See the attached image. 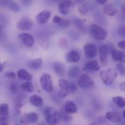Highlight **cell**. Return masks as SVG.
<instances>
[{
	"label": "cell",
	"mask_w": 125,
	"mask_h": 125,
	"mask_svg": "<svg viewBox=\"0 0 125 125\" xmlns=\"http://www.w3.org/2000/svg\"><path fill=\"white\" fill-rule=\"evenodd\" d=\"M118 73L114 68H107L100 72L99 76L101 81L107 86L112 85L117 77Z\"/></svg>",
	"instance_id": "cell-1"
},
{
	"label": "cell",
	"mask_w": 125,
	"mask_h": 125,
	"mask_svg": "<svg viewBox=\"0 0 125 125\" xmlns=\"http://www.w3.org/2000/svg\"><path fill=\"white\" fill-rule=\"evenodd\" d=\"M44 114L45 121L49 125H56L60 120L59 112L53 107H47L44 109Z\"/></svg>",
	"instance_id": "cell-2"
},
{
	"label": "cell",
	"mask_w": 125,
	"mask_h": 125,
	"mask_svg": "<svg viewBox=\"0 0 125 125\" xmlns=\"http://www.w3.org/2000/svg\"><path fill=\"white\" fill-rule=\"evenodd\" d=\"M90 33L94 39L97 41H103L108 35L107 30L103 26L97 24H92L90 28Z\"/></svg>",
	"instance_id": "cell-3"
},
{
	"label": "cell",
	"mask_w": 125,
	"mask_h": 125,
	"mask_svg": "<svg viewBox=\"0 0 125 125\" xmlns=\"http://www.w3.org/2000/svg\"><path fill=\"white\" fill-rule=\"evenodd\" d=\"M42 88L47 93H52L54 90V85L52 76L48 73H44L41 75L39 79Z\"/></svg>",
	"instance_id": "cell-4"
},
{
	"label": "cell",
	"mask_w": 125,
	"mask_h": 125,
	"mask_svg": "<svg viewBox=\"0 0 125 125\" xmlns=\"http://www.w3.org/2000/svg\"><path fill=\"white\" fill-rule=\"evenodd\" d=\"M78 86L82 89H90L94 86L93 79L88 74H82L78 79Z\"/></svg>",
	"instance_id": "cell-5"
},
{
	"label": "cell",
	"mask_w": 125,
	"mask_h": 125,
	"mask_svg": "<svg viewBox=\"0 0 125 125\" xmlns=\"http://www.w3.org/2000/svg\"><path fill=\"white\" fill-rule=\"evenodd\" d=\"M33 26V23L30 18L23 17L17 23L16 27L20 31H29Z\"/></svg>",
	"instance_id": "cell-6"
},
{
	"label": "cell",
	"mask_w": 125,
	"mask_h": 125,
	"mask_svg": "<svg viewBox=\"0 0 125 125\" xmlns=\"http://www.w3.org/2000/svg\"><path fill=\"white\" fill-rule=\"evenodd\" d=\"M84 53L87 58H94L97 55V48L93 43H87L84 45Z\"/></svg>",
	"instance_id": "cell-7"
},
{
	"label": "cell",
	"mask_w": 125,
	"mask_h": 125,
	"mask_svg": "<svg viewBox=\"0 0 125 125\" xmlns=\"http://www.w3.org/2000/svg\"><path fill=\"white\" fill-rule=\"evenodd\" d=\"M18 38L23 42V44L27 47L31 48L34 44V38L31 33H21L18 35Z\"/></svg>",
	"instance_id": "cell-8"
},
{
	"label": "cell",
	"mask_w": 125,
	"mask_h": 125,
	"mask_svg": "<svg viewBox=\"0 0 125 125\" xmlns=\"http://www.w3.org/2000/svg\"><path fill=\"white\" fill-rule=\"evenodd\" d=\"M109 52V47L108 44H102L99 48L100 61L103 65H106L108 62V55Z\"/></svg>",
	"instance_id": "cell-9"
},
{
	"label": "cell",
	"mask_w": 125,
	"mask_h": 125,
	"mask_svg": "<svg viewBox=\"0 0 125 125\" xmlns=\"http://www.w3.org/2000/svg\"><path fill=\"white\" fill-rule=\"evenodd\" d=\"M52 12L50 10H42L39 13H38L36 16V20L38 23L41 25L45 24L51 18Z\"/></svg>",
	"instance_id": "cell-10"
},
{
	"label": "cell",
	"mask_w": 125,
	"mask_h": 125,
	"mask_svg": "<svg viewBox=\"0 0 125 125\" xmlns=\"http://www.w3.org/2000/svg\"><path fill=\"white\" fill-rule=\"evenodd\" d=\"M38 120H39V116L36 113H34V112L26 114L21 119V122L23 125L34 124V123H36Z\"/></svg>",
	"instance_id": "cell-11"
},
{
	"label": "cell",
	"mask_w": 125,
	"mask_h": 125,
	"mask_svg": "<svg viewBox=\"0 0 125 125\" xmlns=\"http://www.w3.org/2000/svg\"><path fill=\"white\" fill-rule=\"evenodd\" d=\"M58 85H59V92H58V95L60 97H65L68 93V82L66 79H61L58 82Z\"/></svg>",
	"instance_id": "cell-12"
},
{
	"label": "cell",
	"mask_w": 125,
	"mask_h": 125,
	"mask_svg": "<svg viewBox=\"0 0 125 125\" xmlns=\"http://www.w3.org/2000/svg\"><path fill=\"white\" fill-rule=\"evenodd\" d=\"M72 5L71 0H62L58 4V10L61 15H65L69 12L70 8Z\"/></svg>",
	"instance_id": "cell-13"
},
{
	"label": "cell",
	"mask_w": 125,
	"mask_h": 125,
	"mask_svg": "<svg viewBox=\"0 0 125 125\" xmlns=\"http://www.w3.org/2000/svg\"><path fill=\"white\" fill-rule=\"evenodd\" d=\"M105 119L113 123H119L120 122H122V116L121 115L115 111H108L105 114Z\"/></svg>",
	"instance_id": "cell-14"
},
{
	"label": "cell",
	"mask_w": 125,
	"mask_h": 125,
	"mask_svg": "<svg viewBox=\"0 0 125 125\" xmlns=\"http://www.w3.org/2000/svg\"><path fill=\"white\" fill-rule=\"evenodd\" d=\"M103 13L105 15H108L109 17H113L115 15H116L118 12L117 8L112 3H106L103 6Z\"/></svg>",
	"instance_id": "cell-15"
},
{
	"label": "cell",
	"mask_w": 125,
	"mask_h": 125,
	"mask_svg": "<svg viewBox=\"0 0 125 125\" xmlns=\"http://www.w3.org/2000/svg\"><path fill=\"white\" fill-rule=\"evenodd\" d=\"M111 52V58L114 61L125 63V52L114 49Z\"/></svg>",
	"instance_id": "cell-16"
},
{
	"label": "cell",
	"mask_w": 125,
	"mask_h": 125,
	"mask_svg": "<svg viewBox=\"0 0 125 125\" xmlns=\"http://www.w3.org/2000/svg\"><path fill=\"white\" fill-rule=\"evenodd\" d=\"M65 59L68 62H72V63H77L79 62L81 57H80L79 53L77 51L71 50L66 54Z\"/></svg>",
	"instance_id": "cell-17"
},
{
	"label": "cell",
	"mask_w": 125,
	"mask_h": 125,
	"mask_svg": "<svg viewBox=\"0 0 125 125\" xmlns=\"http://www.w3.org/2000/svg\"><path fill=\"white\" fill-rule=\"evenodd\" d=\"M64 111L68 114H74L78 111V108L74 102L72 100H67L65 103Z\"/></svg>",
	"instance_id": "cell-18"
},
{
	"label": "cell",
	"mask_w": 125,
	"mask_h": 125,
	"mask_svg": "<svg viewBox=\"0 0 125 125\" xmlns=\"http://www.w3.org/2000/svg\"><path fill=\"white\" fill-rule=\"evenodd\" d=\"M100 68V66L97 60H93V61L88 62L84 67V70L87 72H95V71H99Z\"/></svg>",
	"instance_id": "cell-19"
},
{
	"label": "cell",
	"mask_w": 125,
	"mask_h": 125,
	"mask_svg": "<svg viewBox=\"0 0 125 125\" xmlns=\"http://www.w3.org/2000/svg\"><path fill=\"white\" fill-rule=\"evenodd\" d=\"M17 76L20 80H23V81H26H26L31 82V80L33 79L32 74L26 69H20L17 72Z\"/></svg>",
	"instance_id": "cell-20"
},
{
	"label": "cell",
	"mask_w": 125,
	"mask_h": 125,
	"mask_svg": "<svg viewBox=\"0 0 125 125\" xmlns=\"http://www.w3.org/2000/svg\"><path fill=\"white\" fill-rule=\"evenodd\" d=\"M29 103L34 107L39 108V107H42L43 105L44 100L41 96H39L38 94H33V95H31L30 97Z\"/></svg>",
	"instance_id": "cell-21"
},
{
	"label": "cell",
	"mask_w": 125,
	"mask_h": 125,
	"mask_svg": "<svg viewBox=\"0 0 125 125\" xmlns=\"http://www.w3.org/2000/svg\"><path fill=\"white\" fill-rule=\"evenodd\" d=\"M43 64V60L42 58H36L34 60H31L27 62V66L29 68H30L31 70H38L39 69Z\"/></svg>",
	"instance_id": "cell-22"
},
{
	"label": "cell",
	"mask_w": 125,
	"mask_h": 125,
	"mask_svg": "<svg viewBox=\"0 0 125 125\" xmlns=\"http://www.w3.org/2000/svg\"><path fill=\"white\" fill-rule=\"evenodd\" d=\"M52 68L56 74L58 76H64L65 75V68L64 65L61 62H54L52 63Z\"/></svg>",
	"instance_id": "cell-23"
},
{
	"label": "cell",
	"mask_w": 125,
	"mask_h": 125,
	"mask_svg": "<svg viewBox=\"0 0 125 125\" xmlns=\"http://www.w3.org/2000/svg\"><path fill=\"white\" fill-rule=\"evenodd\" d=\"M80 73H81V70H80V68L78 66H73L70 68L68 71V76L71 79L76 78L77 76L80 75Z\"/></svg>",
	"instance_id": "cell-24"
},
{
	"label": "cell",
	"mask_w": 125,
	"mask_h": 125,
	"mask_svg": "<svg viewBox=\"0 0 125 125\" xmlns=\"http://www.w3.org/2000/svg\"><path fill=\"white\" fill-rule=\"evenodd\" d=\"M73 23L75 26L80 31V32L85 33L86 28H85V24H84V21L80 18H75L73 20Z\"/></svg>",
	"instance_id": "cell-25"
},
{
	"label": "cell",
	"mask_w": 125,
	"mask_h": 125,
	"mask_svg": "<svg viewBox=\"0 0 125 125\" xmlns=\"http://www.w3.org/2000/svg\"><path fill=\"white\" fill-rule=\"evenodd\" d=\"M21 88L22 90H23L25 92H27V93H33V90H34L33 85L32 82H30V81H26V82H23L21 85Z\"/></svg>",
	"instance_id": "cell-26"
},
{
	"label": "cell",
	"mask_w": 125,
	"mask_h": 125,
	"mask_svg": "<svg viewBox=\"0 0 125 125\" xmlns=\"http://www.w3.org/2000/svg\"><path fill=\"white\" fill-rule=\"evenodd\" d=\"M113 103L119 108H125V99L122 96H115L112 98Z\"/></svg>",
	"instance_id": "cell-27"
},
{
	"label": "cell",
	"mask_w": 125,
	"mask_h": 125,
	"mask_svg": "<svg viewBox=\"0 0 125 125\" xmlns=\"http://www.w3.org/2000/svg\"><path fill=\"white\" fill-rule=\"evenodd\" d=\"M78 10H79V12L82 15H86L89 10H90V7L88 6L87 4H85V3H83V4H79V8H78Z\"/></svg>",
	"instance_id": "cell-28"
},
{
	"label": "cell",
	"mask_w": 125,
	"mask_h": 125,
	"mask_svg": "<svg viewBox=\"0 0 125 125\" xmlns=\"http://www.w3.org/2000/svg\"><path fill=\"white\" fill-rule=\"evenodd\" d=\"M9 9L13 12H19L21 11V6L15 1H10L8 4Z\"/></svg>",
	"instance_id": "cell-29"
},
{
	"label": "cell",
	"mask_w": 125,
	"mask_h": 125,
	"mask_svg": "<svg viewBox=\"0 0 125 125\" xmlns=\"http://www.w3.org/2000/svg\"><path fill=\"white\" fill-rule=\"evenodd\" d=\"M9 115V106L7 103L0 104V116Z\"/></svg>",
	"instance_id": "cell-30"
},
{
	"label": "cell",
	"mask_w": 125,
	"mask_h": 125,
	"mask_svg": "<svg viewBox=\"0 0 125 125\" xmlns=\"http://www.w3.org/2000/svg\"><path fill=\"white\" fill-rule=\"evenodd\" d=\"M59 116H60V120L61 119V120L64 121V122H69L72 119L71 115L67 114L65 111L63 112H62V111L59 112Z\"/></svg>",
	"instance_id": "cell-31"
},
{
	"label": "cell",
	"mask_w": 125,
	"mask_h": 125,
	"mask_svg": "<svg viewBox=\"0 0 125 125\" xmlns=\"http://www.w3.org/2000/svg\"><path fill=\"white\" fill-rule=\"evenodd\" d=\"M116 70L118 71V73L121 75V76H125V63H122V62H119V63H117L116 64Z\"/></svg>",
	"instance_id": "cell-32"
},
{
	"label": "cell",
	"mask_w": 125,
	"mask_h": 125,
	"mask_svg": "<svg viewBox=\"0 0 125 125\" xmlns=\"http://www.w3.org/2000/svg\"><path fill=\"white\" fill-rule=\"evenodd\" d=\"M58 26L59 27H61V29H67L71 26V22L68 20L62 19V21L58 24Z\"/></svg>",
	"instance_id": "cell-33"
},
{
	"label": "cell",
	"mask_w": 125,
	"mask_h": 125,
	"mask_svg": "<svg viewBox=\"0 0 125 125\" xmlns=\"http://www.w3.org/2000/svg\"><path fill=\"white\" fill-rule=\"evenodd\" d=\"M0 125H10V116H9V115L0 116Z\"/></svg>",
	"instance_id": "cell-34"
},
{
	"label": "cell",
	"mask_w": 125,
	"mask_h": 125,
	"mask_svg": "<svg viewBox=\"0 0 125 125\" xmlns=\"http://www.w3.org/2000/svg\"><path fill=\"white\" fill-rule=\"evenodd\" d=\"M77 90V87L74 83L68 84V92L71 94H74Z\"/></svg>",
	"instance_id": "cell-35"
},
{
	"label": "cell",
	"mask_w": 125,
	"mask_h": 125,
	"mask_svg": "<svg viewBox=\"0 0 125 125\" xmlns=\"http://www.w3.org/2000/svg\"><path fill=\"white\" fill-rule=\"evenodd\" d=\"M10 91L11 92V93L16 94L18 91V87L17 85V84L15 83H11L10 85Z\"/></svg>",
	"instance_id": "cell-36"
},
{
	"label": "cell",
	"mask_w": 125,
	"mask_h": 125,
	"mask_svg": "<svg viewBox=\"0 0 125 125\" xmlns=\"http://www.w3.org/2000/svg\"><path fill=\"white\" fill-rule=\"evenodd\" d=\"M117 31H118V33L119 36H121L123 38H125V25L119 26Z\"/></svg>",
	"instance_id": "cell-37"
},
{
	"label": "cell",
	"mask_w": 125,
	"mask_h": 125,
	"mask_svg": "<svg viewBox=\"0 0 125 125\" xmlns=\"http://www.w3.org/2000/svg\"><path fill=\"white\" fill-rule=\"evenodd\" d=\"M4 76H5L6 77H7L8 79H14L16 78L17 74H16L15 72H13V71H7V72H6V73H4Z\"/></svg>",
	"instance_id": "cell-38"
},
{
	"label": "cell",
	"mask_w": 125,
	"mask_h": 125,
	"mask_svg": "<svg viewBox=\"0 0 125 125\" xmlns=\"http://www.w3.org/2000/svg\"><path fill=\"white\" fill-rule=\"evenodd\" d=\"M7 23V19L6 16L0 14V24L4 26H6Z\"/></svg>",
	"instance_id": "cell-39"
},
{
	"label": "cell",
	"mask_w": 125,
	"mask_h": 125,
	"mask_svg": "<svg viewBox=\"0 0 125 125\" xmlns=\"http://www.w3.org/2000/svg\"><path fill=\"white\" fill-rule=\"evenodd\" d=\"M62 18H61V17H59V16H57V15H55V16H54L53 17V18H52V21H53V22L55 23H56L57 25L62 21Z\"/></svg>",
	"instance_id": "cell-40"
},
{
	"label": "cell",
	"mask_w": 125,
	"mask_h": 125,
	"mask_svg": "<svg viewBox=\"0 0 125 125\" xmlns=\"http://www.w3.org/2000/svg\"><path fill=\"white\" fill-rule=\"evenodd\" d=\"M20 1L25 6H30L33 3V0H20Z\"/></svg>",
	"instance_id": "cell-41"
},
{
	"label": "cell",
	"mask_w": 125,
	"mask_h": 125,
	"mask_svg": "<svg viewBox=\"0 0 125 125\" xmlns=\"http://www.w3.org/2000/svg\"><path fill=\"white\" fill-rule=\"evenodd\" d=\"M117 45H118V47H119V48H121L122 50H125V40H122V41L119 42L118 44H117Z\"/></svg>",
	"instance_id": "cell-42"
},
{
	"label": "cell",
	"mask_w": 125,
	"mask_h": 125,
	"mask_svg": "<svg viewBox=\"0 0 125 125\" xmlns=\"http://www.w3.org/2000/svg\"><path fill=\"white\" fill-rule=\"evenodd\" d=\"M121 12H122V16L125 19V2H124L121 6Z\"/></svg>",
	"instance_id": "cell-43"
},
{
	"label": "cell",
	"mask_w": 125,
	"mask_h": 125,
	"mask_svg": "<svg viewBox=\"0 0 125 125\" xmlns=\"http://www.w3.org/2000/svg\"><path fill=\"white\" fill-rule=\"evenodd\" d=\"M96 1L97 4H100V5H105L107 3L108 0H94Z\"/></svg>",
	"instance_id": "cell-44"
},
{
	"label": "cell",
	"mask_w": 125,
	"mask_h": 125,
	"mask_svg": "<svg viewBox=\"0 0 125 125\" xmlns=\"http://www.w3.org/2000/svg\"><path fill=\"white\" fill-rule=\"evenodd\" d=\"M5 39V33L3 31H0V42H3Z\"/></svg>",
	"instance_id": "cell-45"
},
{
	"label": "cell",
	"mask_w": 125,
	"mask_h": 125,
	"mask_svg": "<svg viewBox=\"0 0 125 125\" xmlns=\"http://www.w3.org/2000/svg\"><path fill=\"white\" fill-rule=\"evenodd\" d=\"M10 0H0V4L1 5H8L10 2Z\"/></svg>",
	"instance_id": "cell-46"
},
{
	"label": "cell",
	"mask_w": 125,
	"mask_h": 125,
	"mask_svg": "<svg viewBox=\"0 0 125 125\" xmlns=\"http://www.w3.org/2000/svg\"><path fill=\"white\" fill-rule=\"evenodd\" d=\"M119 90L123 91V92H125V82H123L122 83L120 84L119 85Z\"/></svg>",
	"instance_id": "cell-47"
},
{
	"label": "cell",
	"mask_w": 125,
	"mask_h": 125,
	"mask_svg": "<svg viewBox=\"0 0 125 125\" xmlns=\"http://www.w3.org/2000/svg\"><path fill=\"white\" fill-rule=\"evenodd\" d=\"M84 1H85V0H74V1H75L76 3L79 4H83V3L84 2Z\"/></svg>",
	"instance_id": "cell-48"
},
{
	"label": "cell",
	"mask_w": 125,
	"mask_h": 125,
	"mask_svg": "<svg viewBox=\"0 0 125 125\" xmlns=\"http://www.w3.org/2000/svg\"><path fill=\"white\" fill-rule=\"evenodd\" d=\"M4 70V66L1 63H0V73H1Z\"/></svg>",
	"instance_id": "cell-49"
},
{
	"label": "cell",
	"mask_w": 125,
	"mask_h": 125,
	"mask_svg": "<svg viewBox=\"0 0 125 125\" xmlns=\"http://www.w3.org/2000/svg\"><path fill=\"white\" fill-rule=\"evenodd\" d=\"M87 125H97V124L95 122H90V124H88Z\"/></svg>",
	"instance_id": "cell-50"
},
{
	"label": "cell",
	"mask_w": 125,
	"mask_h": 125,
	"mask_svg": "<svg viewBox=\"0 0 125 125\" xmlns=\"http://www.w3.org/2000/svg\"><path fill=\"white\" fill-rule=\"evenodd\" d=\"M2 29H3V26L0 24V31H2Z\"/></svg>",
	"instance_id": "cell-51"
},
{
	"label": "cell",
	"mask_w": 125,
	"mask_h": 125,
	"mask_svg": "<svg viewBox=\"0 0 125 125\" xmlns=\"http://www.w3.org/2000/svg\"><path fill=\"white\" fill-rule=\"evenodd\" d=\"M123 117H124V119H125V110L123 111Z\"/></svg>",
	"instance_id": "cell-52"
},
{
	"label": "cell",
	"mask_w": 125,
	"mask_h": 125,
	"mask_svg": "<svg viewBox=\"0 0 125 125\" xmlns=\"http://www.w3.org/2000/svg\"><path fill=\"white\" fill-rule=\"evenodd\" d=\"M38 125H44V123H39Z\"/></svg>",
	"instance_id": "cell-53"
},
{
	"label": "cell",
	"mask_w": 125,
	"mask_h": 125,
	"mask_svg": "<svg viewBox=\"0 0 125 125\" xmlns=\"http://www.w3.org/2000/svg\"><path fill=\"white\" fill-rule=\"evenodd\" d=\"M52 1H58V0H52Z\"/></svg>",
	"instance_id": "cell-54"
}]
</instances>
